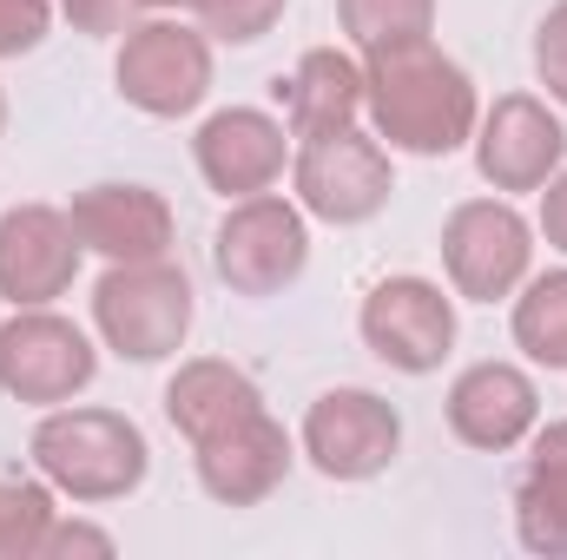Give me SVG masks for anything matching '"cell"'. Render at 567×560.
<instances>
[{"instance_id":"cell-12","label":"cell","mask_w":567,"mask_h":560,"mask_svg":"<svg viewBox=\"0 0 567 560\" xmlns=\"http://www.w3.org/2000/svg\"><path fill=\"white\" fill-rule=\"evenodd\" d=\"M80 231L60 205H13L0 211V297L13 310L53 303L80 278Z\"/></svg>"},{"instance_id":"cell-29","label":"cell","mask_w":567,"mask_h":560,"mask_svg":"<svg viewBox=\"0 0 567 560\" xmlns=\"http://www.w3.org/2000/svg\"><path fill=\"white\" fill-rule=\"evenodd\" d=\"M172 7H192V0H152V13H172Z\"/></svg>"},{"instance_id":"cell-6","label":"cell","mask_w":567,"mask_h":560,"mask_svg":"<svg viewBox=\"0 0 567 560\" xmlns=\"http://www.w3.org/2000/svg\"><path fill=\"white\" fill-rule=\"evenodd\" d=\"M93 376H100V350L73 317L33 303V310H13L0 323V390L13 403L60 409L80 390H93Z\"/></svg>"},{"instance_id":"cell-21","label":"cell","mask_w":567,"mask_h":560,"mask_svg":"<svg viewBox=\"0 0 567 560\" xmlns=\"http://www.w3.org/2000/svg\"><path fill=\"white\" fill-rule=\"evenodd\" d=\"M337 27L357 53H377L390 40H416L435 27V0H337Z\"/></svg>"},{"instance_id":"cell-9","label":"cell","mask_w":567,"mask_h":560,"mask_svg":"<svg viewBox=\"0 0 567 560\" xmlns=\"http://www.w3.org/2000/svg\"><path fill=\"white\" fill-rule=\"evenodd\" d=\"M357 330H363L377 363H390L403 376H429L455 350V297L429 278H383L370 283Z\"/></svg>"},{"instance_id":"cell-10","label":"cell","mask_w":567,"mask_h":560,"mask_svg":"<svg viewBox=\"0 0 567 560\" xmlns=\"http://www.w3.org/2000/svg\"><path fill=\"white\" fill-rule=\"evenodd\" d=\"M303 455L323 481H377L403 455V416L377 390H323L303 409Z\"/></svg>"},{"instance_id":"cell-3","label":"cell","mask_w":567,"mask_h":560,"mask_svg":"<svg viewBox=\"0 0 567 560\" xmlns=\"http://www.w3.org/2000/svg\"><path fill=\"white\" fill-rule=\"evenodd\" d=\"M93 330L126 363H165L192 336V278L172 258L106 265L93 283Z\"/></svg>"},{"instance_id":"cell-1","label":"cell","mask_w":567,"mask_h":560,"mask_svg":"<svg viewBox=\"0 0 567 560\" xmlns=\"http://www.w3.org/2000/svg\"><path fill=\"white\" fill-rule=\"evenodd\" d=\"M363 113L377 139H390V152L449 158L475 139L482 100H475V80L429 33H416L363 53Z\"/></svg>"},{"instance_id":"cell-30","label":"cell","mask_w":567,"mask_h":560,"mask_svg":"<svg viewBox=\"0 0 567 560\" xmlns=\"http://www.w3.org/2000/svg\"><path fill=\"white\" fill-rule=\"evenodd\" d=\"M0 133H7V86H0Z\"/></svg>"},{"instance_id":"cell-27","label":"cell","mask_w":567,"mask_h":560,"mask_svg":"<svg viewBox=\"0 0 567 560\" xmlns=\"http://www.w3.org/2000/svg\"><path fill=\"white\" fill-rule=\"evenodd\" d=\"M120 541L106 535V528H86V521H60L53 515V528H47V541H40V560H60V554H113Z\"/></svg>"},{"instance_id":"cell-11","label":"cell","mask_w":567,"mask_h":560,"mask_svg":"<svg viewBox=\"0 0 567 560\" xmlns=\"http://www.w3.org/2000/svg\"><path fill=\"white\" fill-rule=\"evenodd\" d=\"M468 145H475V172L495 191H542L567 165V126L535 93H502L475 120V139Z\"/></svg>"},{"instance_id":"cell-19","label":"cell","mask_w":567,"mask_h":560,"mask_svg":"<svg viewBox=\"0 0 567 560\" xmlns=\"http://www.w3.org/2000/svg\"><path fill=\"white\" fill-rule=\"evenodd\" d=\"M251 409H265V390L238 370V363H225V356H192V363H178V376L165 383V422L198 448L205 435H218V428H231L238 416H251Z\"/></svg>"},{"instance_id":"cell-23","label":"cell","mask_w":567,"mask_h":560,"mask_svg":"<svg viewBox=\"0 0 567 560\" xmlns=\"http://www.w3.org/2000/svg\"><path fill=\"white\" fill-rule=\"evenodd\" d=\"M284 7L290 0H192L205 40H225V46H258L284 20Z\"/></svg>"},{"instance_id":"cell-25","label":"cell","mask_w":567,"mask_h":560,"mask_svg":"<svg viewBox=\"0 0 567 560\" xmlns=\"http://www.w3.org/2000/svg\"><path fill=\"white\" fill-rule=\"evenodd\" d=\"M66 7V20L80 27V33H93V40H120V33H133L140 20H152V0H60Z\"/></svg>"},{"instance_id":"cell-2","label":"cell","mask_w":567,"mask_h":560,"mask_svg":"<svg viewBox=\"0 0 567 560\" xmlns=\"http://www.w3.org/2000/svg\"><path fill=\"white\" fill-rule=\"evenodd\" d=\"M40 481L80 508H100V501H126L152 468V448H145L140 422L120 416V409H86V403H60L47 409L33 442H27Z\"/></svg>"},{"instance_id":"cell-4","label":"cell","mask_w":567,"mask_h":560,"mask_svg":"<svg viewBox=\"0 0 567 560\" xmlns=\"http://www.w3.org/2000/svg\"><path fill=\"white\" fill-rule=\"evenodd\" d=\"M113 86L145 120L198 113L205 93H212V40H205V27H185V20H165V13L140 20L133 33H120Z\"/></svg>"},{"instance_id":"cell-24","label":"cell","mask_w":567,"mask_h":560,"mask_svg":"<svg viewBox=\"0 0 567 560\" xmlns=\"http://www.w3.org/2000/svg\"><path fill=\"white\" fill-rule=\"evenodd\" d=\"M535 80L548 86L555 106H567V0H555L535 27Z\"/></svg>"},{"instance_id":"cell-26","label":"cell","mask_w":567,"mask_h":560,"mask_svg":"<svg viewBox=\"0 0 567 560\" xmlns=\"http://www.w3.org/2000/svg\"><path fill=\"white\" fill-rule=\"evenodd\" d=\"M53 33V0H0V60L33 53Z\"/></svg>"},{"instance_id":"cell-8","label":"cell","mask_w":567,"mask_h":560,"mask_svg":"<svg viewBox=\"0 0 567 560\" xmlns=\"http://www.w3.org/2000/svg\"><path fill=\"white\" fill-rule=\"evenodd\" d=\"M290 185H297L303 218H323V225H370V218L390 205L396 172H390L383 139H363L357 126H343V133L297 139Z\"/></svg>"},{"instance_id":"cell-14","label":"cell","mask_w":567,"mask_h":560,"mask_svg":"<svg viewBox=\"0 0 567 560\" xmlns=\"http://www.w3.org/2000/svg\"><path fill=\"white\" fill-rule=\"evenodd\" d=\"M73 231L86 251H100L106 265H145V258H172L178 218L165 205V191L152 185H86L66 205Z\"/></svg>"},{"instance_id":"cell-16","label":"cell","mask_w":567,"mask_h":560,"mask_svg":"<svg viewBox=\"0 0 567 560\" xmlns=\"http://www.w3.org/2000/svg\"><path fill=\"white\" fill-rule=\"evenodd\" d=\"M198 158V178L225 198H251V191H271L284 178V158H290V133L284 120L258 113V106H225L198 126L192 139Z\"/></svg>"},{"instance_id":"cell-7","label":"cell","mask_w":567,"mask_h":560,"mask_svg":"<svg viewBox=\"0 0 567 560\" xmlns=\"http://www.w3.org/2000/svg\"><path fill=\"white\" fill-rule=\"evenodd\" d=\"M528 265H535V225L508 198H462L442 218V271L455 297L502 303L528 283Z\"/></svg>"},{"instance_id":"cell-5","label":"cell","mask_w":567,"mask_h":560,"mask_svg":"<svg viewBox=\"0 0 567 560\" xmlns=\"http://www.w3.org/2000/svg\"><path fill=\"white\" fill-rule=\"evenodd\" d=\"M303 265H310V225H303L297 198H278V191L231 198V211L212 238V271L225 278V290L278 297L303 278Z\"/></svg>"},{"instance_id":"cell-20","label":"cell","mask_w":567,"mask_h":560,"mask_svg":"<svg viewBox=\"0 0 567 560\" xmlns=\"http://www.w3.org/2000/svg\"><path fill=\"white\" fill-rule=\"evenodd\" d=\"M515 350L542 370H567V271H542L515 297Z\"/></svg>"},{"instance_id":"cell-17","label":"cell","mask_w":567,"mask_h":560,"mask_svg":"<svg viewBox=\"0 0 567 560\" xmlns=\"http://www.w3.org/2000/svg\"><path fill=\"white\" fill-rule=\"evenodd\" d=\"M515 541L542 560H567V422H535L515 481Z\"/></svg>"},{"instance_id":"cell-13","label":"cell","mask_w":567,"mask_h":560,"mask_svg":"<svg viewBox=\"0 0 567 560\" xmlns=\"http://www.w3.org/2000/svg\"><path fill=\"white\" fill-rule=\"evenodd\" d=\"M192 462H198V488L218 508H258V501H271L284 488L297 448H290V435H284V422L271 409H251V416H238L231 428L205 435L192 448Z\"/></svg>"},{"instance_id":"cell-22","label":"cell","mask_w":567,"mask_h":560,"mask_svg":"<svg viewBox=\"0 0 567 560\" xmlns=\"http://www.w3.org/2000/svg\"><path fill=\"white\" fill-rule=\"evenodd\" d=\"M53 515L60 508H53L47 481H7L0 475V560H40Z\"/></svg>"},{"instance_id":"cell-28","label":"cell","mask_w":567,"mask_h":560,"mask_svg":"<svg viewBox=\"0 0 567 560\" xmlns=\"http://www.w3.org/2000/svg\"><path fill=\"white\" fill-rule=\"evenodd\" d=\"M542 238H548V251L567 258V165L542 185Z\"/></svg>"},{"instance_id":"cell-15","label":"cell","mask_w":567,"mask_h":560,"mask_svg":"<svg viewBox=\"0 0 567 560\" xmlns=\"http://www.w3.org/2000/svg\"><path fill=\"white\" fill-rule=\"evenodd\" d=\"M535 422H542V390L515 363H495L488 356V363H468L449 383V428H455V442H468L482 455L522 448L535 435Z\"/></svg>"},{"instance_id":"cell-18","label":"cell","mask_w":567,"mask_h":560,"mask_svg":"<svg viewBox=\"0 0 567 560\" xmlns=\"http://www.w3.org/2000/svg\"><path fill=\"white\" fill-rule=\"evenodd\" d=\"M284 126L290 139H317V133H343L363 113V60L337 53V46H310L290 80H278Z\"/></svg>"}]
</instances>
